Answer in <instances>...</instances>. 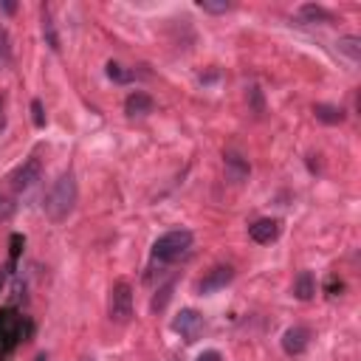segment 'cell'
Here are the masks:
<instances>
[{"label": "cell", "instance_id": "cell-1", "mask_svg": "<svg viewBox=\"0 0 361 361\" xmlns=\"http://www.w3.org/2000/svg\"><path fill=\"white\" fill-rule=\"evenodd\" d=\"M76 200H79V186H76V178L71 169H65L45 192L42 197V212L51 223H62L71 217V212L76 209Z\"/></svg>", "mask_w": 361, "mask_h": 361}, {"label": "cell", "instance_id": "cell-2", "mask_svg": "<svg viewBox=\"0 0 361 361\" xmlns=\"http://www.w3.org/2000/svg\"><path fill=\"white\" fill-rule=\"evenodd\" d=\"M192 243H195V234L189 228H172L166 234H161L155 243H152V259L158 262H175L180 257H186L192 251Z\"/></svg>", "mask_w": 361, "mask_h": 361}, {"label": "cell", "instance_id": "cell-3", "mask_svg": "<svg viewBox=\"0 0 361 361\" xmlns=\"http://www.w3.org/2000/svg\"><path fill=\"white\" fill-rule=\"evenodd\" d=\"M107 316L116 324H127L133 319V288L127 279H116L107 296Z\"/></svg>", "mask_w": 361, "mask_h": 361}, {"label": "cell", "instance_id": "cell-4", "mask_svg": "<svg viewBox=\"0 0 361 361\" xmlns=\"http://www.w3.org/2000/svg\"><path fill=\"white\" fill-rule=\"evenodd\" d=\"M23 341V319L17 310H0V355H8Z\"/></svg>", "mask_w": 361, "mask_h": 361}, {"label": "cell", "instance_id": "cell-5", "mask_svg": "<svg viewBox=\"0 0 361 361\" xmlns=\"http://www.w3.org/2000/svg\"><path fill=\"white\" fill-rule=\"evenodd\" d=\"M203 327H206V322H203V316H200L195 307H183V310L172 319V330L180 333V338H183L186 344H195V341L200 338Z\"/></svg>", "mask_w": 361, "mask_h": 361}, {"label": "cell", "instance_id": "cell-6", "mask_svg": "<svg viewBox=\"0 0 361 361\" xmlns=\"http://www.w3.org/2000/svg\"><path fill=\"white\" fill-rule=\"evenodd\" d=\"M37 180H42V164H39L37 155H31L25 164H20V166L8 175V186H11L14 192H28Z\"/></svg>", "mask_w": 361, "mask_h": 361}, {"label": "cell", "instance_id": "cell-7", "mask_svg": "<svg viewBox=\"0 0 361 361\" xmlns=\"http://www.w3.org/2000/svg\"><path fill=\"white\" fill-rule=\"evenodd\" d=\"M231 279H234V268H231V265H214L212 271H206L203 279H197L195 290H197L200 296H209V293H214V290H223Z\"/></svg>", "mask_w": 361, "mask_h": 361}, {"label": "cell", "instance_id": "cell-8", "mask_svg": "<svg viewBox=\"0 0 361 361\" xmlns=\"http://www.w3.org/2000/svg\"><path fill=\"white\" fill-rule=\"evenodd\" d=\"M279 231H282V223H279L276 217H259V220H254V223L248 226V237H251L257 245L274 243V240L279 237Z\"/></svg>", "mask_w": 361, "mask_h": 361}, {"label": "cell", "instance_id": "cell-9", "mask_svg": "<svg viewBox=\"0 0 361 361\" xmlns=\"http://www.w3.org/2000/svg\"><path fill=\"white\" fill-rule=\"evenodd\" d=\"M310 347V330L305 324H293L282 333V350L288 355H302Z\"/></svg>", "mask_w": 361, "mask_h": 361}, {"label": "cell", "instance_id": "cell-10", "mask_svg": "<svg viewBox=\"0 0 361 361\" xmlns=\"http://www.w3.org/2000/svg\"><path fill=\"white\" fill-rule=\"evenodd\" d=\"M155 110V99L144 90H133L127 99H124V113L130 118H141V116H149Z\"/></svg>", "mask_w": 361, "mask_h": 361}, {"label": "cell", "instance_id": "cell-11", "mask_svg": "<svg viewBox=\"0 0 361 361\" xmlns=\"http://www.w3.org/2000/svg\"><path fill=\"white\" fill-rule=\"evenodd\" d=\"M223 166H226V180H231V183H243L248 178V172H251L248 161L237 149H228L223 155Z\"/></svg>", "mask_w": 361, "mask_h": 361}, {"label": "cell", "instance_id": "cell-12", "mask_svg": "<svg viewBox=\"0 0 361 361\" xmlns=\"http://www.w3.org/2000/svg\"><path fill=\"white\" fill-rule=\"evenodd\" d=\"M313 116H316V121H322V124H341V121L347 118V110L338 107V104H324V102H319V104H313Z\"/></svg>", "mask_w": 361, "mask_h": 361}, {"label": "cell", "instance_id": "cell-13", "mask_svg": "<svg viewBox=\"0 0 361 361\" xmlns=\"http://www.w3.org/2000/svg\"><path fill=\"white\" fill-rule=\"evenodd\" d=\"M313 293H316V276L310 271H299L293 279V296L299 302H307V299H313Z\"/></svg>", "mask_w": 361, "mask_h": 361}, {"label": "cell", "instance_id": "cell-14", "mask_svg": "<svg viewBox=\"0 0 361 361\" xmlns=\"http://www.w3.org/2000/svg\"><path fill=\"white\" fill-rule=\"evenodd\" d=\"M336 48H338V54H344L350 62H358V59H361V37H358V34H344V37H338Z\"/></svg>", "mask_w": 361, "mask_h": 361}, {"label": "cell", "instance_id": "cell-15", "mask_svg": "<svg viewBox=\"0 0 361 361\" xmlns=\"http://www.w3.org/2000/svg\"><path fill=\"white\" fill-rule=\"evenodd\" d=\"M104 73H107V79H113L116 85L135 82V71H133V68H124V65H118V62H113V59L104 65Z\"/></svg>", "mask_w": 361, "mask_h": 361}, {"label": "cell", "instance_id": "cell-16", "mask_svg": "<svg viewBox=\"0 0 361 361\" xmlns=\"http://www.w3.org/2000/svg\"><path fill=\"white\" fill-rule=\"evenodd\" d=\"M42 37L48 42L51 51H59V37H56V28H54V20H51V11L42 6Z\"/></svg>", "mask_w": 361, "mask_h": 361}, {"label": "cell", "instance_id": "cell-17", "mask_svg": "<svg viewBox=\"0 0 361 361\" xmlns=\"http://www.w3.org/2000/svg\"><path fill=\"white\" fill-rule=\"evenodd\" d=\"M172 290H175V282H172V279H169L164 288H158V290H155V296H152V305H149V307H152V313H161V310L169 305V299H172Z\"/></svg>", "mask_w": 361, "mask_h": 361}, {"label": "cell", "instance_id": "cell-18", "mask_svg": "<svg viewBox=\"0 0 361 361\" xmlns=\"http://www.w3.org/2000/svg\"><path fill=\"white\" fill-rule=\"evenodd\" d=\"M299 14H302V17H307V20H313V23H316V20H319V23H330V20H333V14H330L324 6H313V3L302 6V8H299Z\"/></svg>", "mask_w": 361, "mask_h": 361}, {"label": "cell", "instance_id": "cell-19", "mask_svg": "<svg viewBox=\"0 0 361 361\" xmlns=\"http://www.w3.org/2000/svg\"><path fill=\"white\" fill-rule=\"evenodd\" d=\"M248 102H251L254 116H262V113H265V99H262V90H259L257 85H251V87H248Z\"/></svg>", "mask_w": 361, "mask_h": 361}, {"label": "cell", "instance_id": "cell-20", "mask_svg": "<svg viewBox=\"0 0 361 361\" xmlns=\"http://www.w3.org/2000/svg\"><path fill=\"white\" fill-rule=\"evenodd\" d=\"M11 62V42H8V34L0 28V71Z\"/></svg>", "mask_w": 361, "mask_h": 361}, {"label": "cell", "instance_id": "cell-21", "mask_svg": "<svg viewBox=\"0 0 361 361\" xmlns=\"http://www.w3.org/2000/svg\"><path fill=\"white\" fill-rule=\"evenodd\" d=\"M14 212H17V203H14V197H6V195H0V223L11 220V217H14Z\"/></svg>", "mask_w": 361, "mask_h": 361}, {"label": "cell", "instance_id": "cell-22", "mask_svg": "<svg viewBox=\"0 0 361 361\" xmlns=\"http://www.w3.org/2000/svg\"><path fill=\"white\" fill-rule=\"evenodd\" d=\"M203 11H209V14H226L228 8H231V3H226V0H220V3H212V0H200L197 3Z\"/></svg>", "mask_w": 361, "mask_h": 361}, {"label": "cell", "instance_id": "cell-23", "mask_svg": "<svg viewBox=\"0 0 361 361\" xmlns=\"http://www.w3.org/2000/svg\"><path fill=\"white\" fill-rule=\"evenodd\" d=\"M31 118H34V127H45V107L39 99L31 102Z\"/></svg>", "mask_w": 361, "mask_h": 361}, {"label": "cell", "instance_id": "cell-24", "mask_svg": "<svg viewBox=\"0 0 361 361\" xmlns=\"http://www.w3.org/2000/svg\"><path fill=\"white\" fill-rule=\"evenodd\" d=\"M197 361H223V355H220V350H203L197 355Z\"/></svg>", "mask_w": 361, "mask_h": 361}, {"label": "cell", "instance_id": "cell-25", "mask_svg": "<svg viewBox=\"0 0 361 361\" xmlns=\"http://www.w3.org/2000/svg\"><path fill=\"white\" fill-rule=\"evenodd\" d=\"M3 11H6V14H14V11H17V6H14V3H3Z\"/></svg>", "mask_w": 361, "mask_h": 361}, {"label": "cell", "instance_id": "cell-26", "mask_svg": "<svg viewBox=\"0 0 361 361\" xmlns=\"http://www.w3.org/2000/svg\"><path fill=\"white\" fill-rule=\"evenodd\" d=\"M3 282H6V268H0V288H3Z\"/></svg>", "mask_w": 361, "mask_h": 361}, {"label": "cell", "instance_id": "cell-27", "mask_svg": "<svg viewBox=\"0 0 361 361\" xmlns=\"http://www.w3.org/2000/svg\"><path fill=\"white\" fill-rule=\"evenodd\" d=\"M79 361H96V358H93V355H85V358H79Z\"/></svg>", "mask_w": 361, "mask_h": 361}]
</instances>
